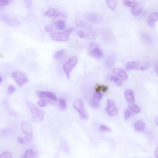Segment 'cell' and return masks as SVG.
<instances>
[{"instance_id": "6da1fadb", "label": "cell", "mask_w": 158, "mask_h": 158, "mask_svg": "<svg viewBox=\"0 0 158 158\" xmlns=\"http://www.w3.org/2000/svg\"><path fill=\"white\" fill-rule=\"evenodd\" d=\"M27 105L30 110L34 121L37 123L42 122L45 116L44 110L30 102H27Z\"/></svg>"}, {"instance_id": "7a4b0ae2", "label": "cell", "mask_w": 158, "mask_h": 158, "mask_svg": "<svg viewBox=\"0 0 158 158\" xmlns=\"http://www.w3.org/2000/svg\"><path fill=\"white\" fill-rule=\"evenodd\" d=\"M74 28H71L62 32L53 33L50 35L52 40L58 42H65L68 40L70 34L74 31Z\"/></svg>"}, {"instance_id": "3957f363", "label": "cell", "mask_w": 158, "mask_h": 158, "mask_svg": "<svg viewBox=\"0 0 158 158\" xmlns=\"http://www.w3.org/2000/svg\"><path fill=\"white\" fill-rule=\"evenodd\" d=\"M88 53L91 57L97 59L103 58L104 54L99 48L98 45L94 42H90L88 45Z\"/></svg>"}, {"instance_id": "277c9868", "label": "cell", "mask_w": 158, "mask_h": 158, "mask_svg": "<svg viewBox=\"0 0 158 158\" xmlns=\"http://www.w3.org/2000/svg\"><path fill=\"white\" fill-rule=\"evenodd\" d=\"M65 21L60 20L52 21L45 27V30L48 32H53L55 30H61L65 29Z\"/></svg>"}, {"instance_id": "5b68a950", "label": "cell", "mask_w": 158, "mask_h": 158, "mask_svg": "<svg viewBox=\"0 0 158 158\" xmlns=\"http://www.w3.org/2000/svg\"><path fill=\"white\" fill-rule=\"evenodd\" d=\"M73 106L80 114V117L82 120L86 121L88 119L89 115L85 109L83 102L81 100H75L73 102Z\"/></svg>"}, {"instance_id": "8992f818", "label": "cell", "mask_w": 158, "mask_h": 158, "mask_svg": "<svg viewBox=\"0 0 158 158\" xmlns=\"http://www.w3.org/2000/svg\"><path fill=\"white\" fill-rule=\"evenodd\" d=\"M12 77L14 80L20 87H22L29 81L27 75L20 71H15L12 74Z\"/></svg>"}, {"instance_id": "52a82bcc", "label": "cell", "mask_w": 158, "mask_h": 158, "mask_svg": "<svg viewBox=\"0 0 158 158\" xmlns=\"http://www.w3.org/2000/svg\"><path fill=\"white\" fill-rule=\"evenodd\" d=\"M36 95L45 101L51 102L57 100L56 94L49 91H37L35 92Z\"/></svg>"}, {"instance_id": "ba28073f", "label": "cell", "mask_w": 158, "mask_h": 158, "mask_svg": "<svg viewBox=\"0 0 158 158\" xmlns=\"http://www.w3.org/2000/svg\"><path fill=\"white\" fill-rule=\"evenodd\" d=\"M148 67V65L137 61L128 62L125 66V68L126 70L128 71L132 69L144 70L147 69Z\"/></svg>"}, {"instance_id": "9c48e42d", "label": "cell", "mask_w": 158, "mask_h": 158, "mask_svg": "<svg viewBox=\"0 0 158 158\" xmlns=\"http://www.w3.org/2000/svg\"><path fill=\"white\" fill-rule=\"evenodd\" d=\"M78 60L77 56H73L71 58L63 67V68L68 78H69L70 73L77 64Z\"/></svg>"}, {"instance_id": "30bf717a", "label": "cell", "mask_w": 158, "mask_h": 158, "mask_svg": "<svg viewBox=\"0 0 158 158\" xmlns=\"http://www.w3.org/2000/svg\"><path fill=\"white\" fill-rule=\"evenodd\" d=\"M22 131L26 135V139L28 141H31L33 138V131L31 124L27 122H24L21 124Z\"/></svg>"}, {"instance_id": "8fae6325", "label": "cell", "mask_w": 158, "mask_h": 158, "mask_svg": "<svg viewBox=\"0 0 158 158\" xmlns=\"http://www.w3.org/2000/svg\"><path fill=\"white\" fill-rule=\"evenodd\" d=\"M107 114L110 116L116 115L118 113V109L115 102L112 99H108L107 101V106L105 108Z\"/></svg>"}, {"instance_id": "7c38bea8", "label": "cell", "mask_w": 158, "mask_h": 158, "mask_svg": "<svg viewBox=\"0 0 158 158\" xmlns=\"http://www.w3.org/2000/svg\"><path fill=\"white\" fill-rule=\"evenodd\" d=\"M86 18L89 21L97 24H100L103 21V18L100 15L89 13L86 15Z\"/></svg>"}, {"instance_id": "4fadbf2b", "label": "cell", "mask_w": 158, "mask_h": 158, "mask_svg": "<svg viewBox=\"0 0 158 158\" xmlns=\"http://www.w3.org/2000/svg\"><path fill=\"white\" fill-rule=\"evenodd\" d=\"M44 15L45 16L49 17L57 18L59 17L65 18V15L59 10L53 8H50L48 10L45 12Z\"/></svg>"}, {"instance_id": "5bb4252c", "label": "cell", "mask_w": 158, "mask_h": 158, "mask_svg": "<svg viewBox=\"0 0 158 158\" xmlns=\"http://www.w3.org/2000/svg\"><path fill=\"white\" fill-rule=\"evenodd\" d=\"M1 19L6 24L11 26H17L20 24V22L19 20L14 18L3 16L1 17Z\"/></svg>"}, {"instance_id": "9a60e30c", "label": "cell", "mask_w": 158, "mask_h": 158, "mask_svg": "<svg viewBox=\"0 0 158 158\" xmlns=\"http://www.w3.org/2000/svg\"><path fill=\"white\" fill-rule=\"evenodd\" d=\"M117 60L116 57L115 55L114 54L109 55L105 60V65L107 67H111L114 65Z\"/></svg>"}, {"instance_id": "2e32d148", "label": "cell", "mask_w": 158, "mask_h": 158, "mask_svg": "<svg viewBox=\"0 0 158 158\" xmlns=\"http://www.w3.org/2000/svg\"><path fill=\"white\" fill-rule=\"evenodd\" d=\"M113 74L116 76L119 77L124 81L127 80L128 75L125 71L121 69H115L113 70Z\"/></svg>"}, {"instance_id": "e0dca14e", "label": "cell", "mask_w": 158, "mask_h": 158, "mask_svg": "<svg viewBox=\"0 0 158 158\" xmlns=\"http://www.w3.org/2000/svg\"><path fill=\"white\" fill-rule=\"evenodd\" d=\"M158 20V13L154 12L150 14L147 20L148 25L151 27H153L155 22Z\"/></svg>"}, {"instance_id": "ac0fdd59", "label": "cell", "mask_w": 158, "mask_h": 158, "mask_svg": "<svg viewBox=\"0 0 158 158\" xmlns=\"http://www.w3.org/2000/svg\"><path fill=\"white\" fill-rule=\"evenodd\" d=\"M134 128L137 131L141 132L143 131L145 129L146 124L143 120H138L134 123Z\"/></svg>"}, {"instance_id": "d6986e66", "label": "cell", "mask_w": 158, "mask_h": 158, "mask_svg": "<svg viewBox=\"0 0 158 158\" xmlns=\"http://www.w3.org/2000/svg\"><path fill=\"white\" fill-rule=\"evenodd\" d=\"M125 97L127 101L130 103L135 102L133 92L130 90H126L124 93Z\"/></svg>"}, {"instance_id": "ffe728a7", "label": "cell", "mask_w": 158, "mask_h": 158, "mask_svg": "<svg viewBox=\"0 0 158 158\" xmlns=\"http://www.w3.org/2000/svg\"><path fill=\"white\" fill-rule=\"evenodd\" d=\"M75 24L78 26L85 29H91V27L89 25L81 20H76L75 22Z\"/></svg>"}, {"instance_id": "44dd1931", "label": "cell", "mask_w": 158, "mask_h": 158, "mask_svg": "<svg viewBox=\"0 0 158 158\" xmlns=\"http://www.w3.org/2000/svg\"><path fill=\"white\" fill-rule=\"evenodd\" d=\"M66 50L64 49H61L55 53L54 55V58L56 60L61 59L64 56Z\"/></svg>"}, {"instance_id": "7402d4cb", "label": "cell", "mask_w": 158, "mask_h": 158, "mask_svg": "<svg viewBox=\"0 0 158 158\" xmlns=\"http://www.w3.org/2000/svg\"><path fill=\"white\" fill-rule=\"evenodd\" d=\"M108 86L104 85H101L98 84L96 85L95 88V90L96 92L97 93H100L101 91L102 92L105 93L108 91Z\"/></svg>"}, {"instance_id": "603a6c76", "label": "cell", "mask_w": 158, "mask_h": 158, "mask_svg": "<svg viewBox=\"0 0 158 158\" xmlns=\"http://www.w3.org/2000/svg\"><path fill=\"white\" fill-rule=\"evenodd\" d=\"M123 3L125 5L132 7H138L139 6L138 3L136 1H124Z\"/></svg>"}, {"instance_id": "cb8c5ba5", "label": "cell", "mask_w": 158, "mask_h": 158, "mask_svg": "<svg viewBox=\"0 0 158 158\" xmlns=\"http://www.w3.org/2000/svg\"><path fill=\"white\" fill-rule=\"evenodd\" d=\"M141 37L143 41L146 44H150L152 42V39L151 36L146 33H143Z\"/></svg>"}, {"instance_id": "d4e9b609", "label": "cell", "mask_w": 158, "mask_h": 158, "mask_svg": "<svg viewBox=\"0 0 158 158\" xmlns=\"http://www.w3.org/2000/svg\"><path fill=\"white\" fill-rule=\"evenodd\" d=\"M35 154L33 150L29 149L27 150L22 158H34Z\"/></svg>"}, {"instance_id": "484cf974", "label": "cell", "mask_w": 158, "mask_h": 158, "mask_svg": "<svg viewBox=\"0 0 158 158\" xmlns=\"http://www.w3.org/2000/svg\"><path fill=\"white\" fill-rule=\"evenodd\" d=\"M106 3L109 8L112 10H114L115 9L117 5V1L115 0L106 1Z\"/></svg>"}, {"instance_id": "4316f807", "label": "cell", "mask_w": 158, "mask_h": 158, "mask_svg": "<svg viewBox=\"0 0 158 158\" xmlns=\"http://www.w3.org/2000/svg\"><path fill=\"white\" fill-rule=\"evenodd\" d=\"M138 7L132 8L131 9V13L134 16H138L143 11L141 7Z\"/></svg>"}, {"instance_id": "83f0119b", "label": "cell", "mask_w": 158, "mask_h": 158, "mask_svg": "<svg viewBox=\"0 0 158 158\" xmlns=\"http://www.w3.org/2000/svg\"><path fill=\"white\" fill-rule=\"evenodd\" d=\"M129 108L132 112L135 113H139L140 111V108L137 105L132 103L129 104Z\"/></svg>"}, {"instance_id": "f1b7e54d", "label": "cell", "mask_w": 158, "mask_h": 158, "mask_svg": "<svg viewBox=\"0 0 158 158\" xmlns=\"http://www.w3.org/2000/svg\"><path fill=\"white\" fill-rule=\"evenodd\" d=\"M12 133L11 130L8 129H3L1 132V135L4 137H8L12 135Z\"/></svg>"}, {"instance_id": "f546056e", "label": "cell", "mask_w": 158, "mask_h": 158, "mask_svg": "<svg viewBox=\"0 0 158 158\" xmlns=\"http://www.w3.org/2000/svg\"><path fill=\"white\" fill-rule=\"evenodd\" d=\"M59 105L61 110L63 111L65 110L67 108V102L66 100L62 98L59 99Z\"/></svg>"}, {"instance_id": "4dcf8cb0", "label": "cell", "mask_w": 158, "mask_h": 158, "mask_svg": "<svg viewBox=\"0 0 158 158\" xmlns=\"http://www.w3.org/2000/svg\"><path fill=\"white\" fill-rule=\"evenodd\" d=\"M110 80L114 82L116 85L119 86H121L123 85V82L119 78L116 77L112 76L110 77Z\"/></svg>"}, {"instance_id": "1f68e13d", "label": "cell", "mask_w": 158, "mask_h": 158, "mask_svg": "<svg viewBox=\"0 0 158 158\" xmlns=\"http://www.w3.org/2000/svg\"><path fill=\"white\" fill-rule=\"evenodd\" d=\"M89 104L91 107L94 108H98L100 106L99 101L93 98L91 100Z\"/></svg>"}, {"instance_id": "d6a6232c", "label": "cell", "mask_w": 158, "mask_h": 158, "mask_svg": "<svg viewBox=\"0 0 158 158\" xmlns=\"http://www.w3.org/2000/svg\"><path fill=\"white\" fill-rule=\"evenodd\" d=\"M100 130L101 131L104 132H110L111 131V129L107 126L101 125L100 127Z\"/></svg>"}, {"instance_id": "836d02e7", "label": "cell", "mask_w": 158, "mask_h": 158, "mask_svg": "<svg viewBox=\"0 0 158 158\" xmlns=\"http://www.w3.org/2000/svg\"><path fill=\"white\" fill-rule=\"evenodd\" d=\"M103 97V94L101 93L96 92L95 93L93 96V99L99 101H100Z\"/></svg>"}, {"instance_id": "e575fe53", "label": "cell", "mask_w": 158, "mask_h": 158, "mask_svg": "<svg viewBox=\"0 0 158 158\" xmlns=\"http://www.w3.org/2000/svg\"><path fill=\"white\" fill-rule=\"evenodd\" d=\"M12 2L10 0H1L0 1V7H3L11 3Z\"/></svg>"}, {"instance_id": "d590c367", "label": "cell", "mask_w": 158, "mask_h": 158, "mask_svg": "<svg viewBox=\"0 0 158 158\" xmlns=\"http://www.w3.org/2000/svg\"><path fill=\"white\" fill-rule=\"evenodd\" d=\"M0 158H12V156L10 152L6 151L1 154Z\"/></svg>"}, {"instance_id": "8d00e7d4", "label": "cell", "mask_w": 158, "mask_h": 158, "mask_svg": "<svg viewBox=\"0 0 158 158\" xmlns=\"http://www.w3.org/2000/svg\"><path fill=\"white\" fill-rule=\"evenodd\" d=\"M131 115V113L129 110L126 109L125 110L124 113V117L125 120L129 119Z\"/></svg>"}, {"instance_id": "74e56055", "label": "cell", "mask_w": 158, "mask_h": 158, "mask_svg": "<svg viewBox=\"0 0 158 158\" xmlns=\"http://www.w3.org/2000/svg\"><path fill=\"white\" fill-rule=\"evenodd\" d=\"M15 91L14 87L12 85H9L8 89V93L10 94H12Z\"/></svg>"}, {"instance_id": "f35d334b", "label": "cell", "mask_w": 158, "mask_h": 158, "mask_svg": "<svg viewBox=\"0 0 158 158\" xmlns=\"http://www.w3.org/2000/svg\"><path fill=\"white\" fill-rule=\"evenodd\" d=\"M46 102L43 100H40L38 102L37 105L40 107L43 108L46 105Z\"/></svg>"}, {"instance_id": "ab89813d", "label": "cell", "mask_w": 158, "mask_h": 158, "mask_svg": "<svg viewBox=\"0 0 158 158\" xmlns=\"http://www.w3.org/2000/svg\"><path fill=\"white\" fill-rule=\"evenodd\" d=\"M97 34L95 33L91 32L87 35V37L90 39H94L96 38Z\"/></svg>"}, {"instance_id": "60d3db41", "label": "cell", "mask_w": 158, "mask_h": 158, "mask_svg": "<svg viewBox=\"0 0 158 158\" xmlns=\"http://www.w3.org/2000/svg\"><path fill=\"white\" fill-rule=\"evenodd\" d=\"M78 36L80 38H83L84 36V33L81 31H78L77 34Z\"/></svg>"}, {"instance_id": "b9f144b4", "label": "cell", "mask_w": 158, "mask_h": 158, "mask_svg": "<svg viewBox=\"0 0 158 158\" xmlns=\"http://www.w3.org/2000/svg\"><path fill=\"white\" fill-rule=\"evenodd\" d=\"M18 141L20 144H23L24 143V141L20 137L18 138Z\"/></svg>"}, {"instance_id": "7bdbcfd3", "label": "cell", "mask_w": 158, "mask_h": 158, "mask_svg": "<svg viewBox=\"0 0 158 158\" xmlns=\"http://www.w3.org/2000/svg\"><path fill=\"white\" fill-rule=\"evenodd\" d=\"M154 71L158 75V62L156 64L154 67Z\"/></svg>"}, {"instance_id": "ee69618b", "label": "cell", "mask_w": 158, "mask_h": 158, "mask_svg": "<svg viewBox=\"0 0 158 158\" xmlns=\"http://www.w3.org/2000/svg\"><path fill=\"white\" fill-rule=\"evenodd\" d=\"M26 5L28 7H30L31 5V1H25Z\"/></svg>"}, {"instance_id": "f6af8a7d", "label": "cell", "mask_w": 158, "mask_h": 158, "mask_svg": "<svg viewBox=\"0 0 158 158\" xmlns=\"http://www.w3.org/2000/svg\"><path fill=\"white\" fill-rule=\"evenodd\" d=\"M154 154L156 157V158H158V147L155 149Z\"/></svg>"}, {"instance_id": "bcb514c9", "label": "cell", "mask_w": 158, "mask_h": 158, "mask_svg": "<svg viewBox=\"0 0 158 158\" xmlns=\"http://www.w3.org/2000/svg\"><path fill=\"white\" fill-rule=\"evenodd\" d=\"M155 121L158 127V117H156L155 118Z\"/></svg>"}, {"instance_id": "7dc6e473", "label": "cell", "mask_w": 158, "mask_h": 158, "mask_svg": "<svg viewBox=\"0 0 158 158\" xmlns=\"http://www.w3.org/2000/svg\"><path fill=\"white\" fill-rule=\"evenodd\" d=\"M2 78L1 76L0 77V82L1 83L2 82Z\"/></svg>"}]
</instances>
